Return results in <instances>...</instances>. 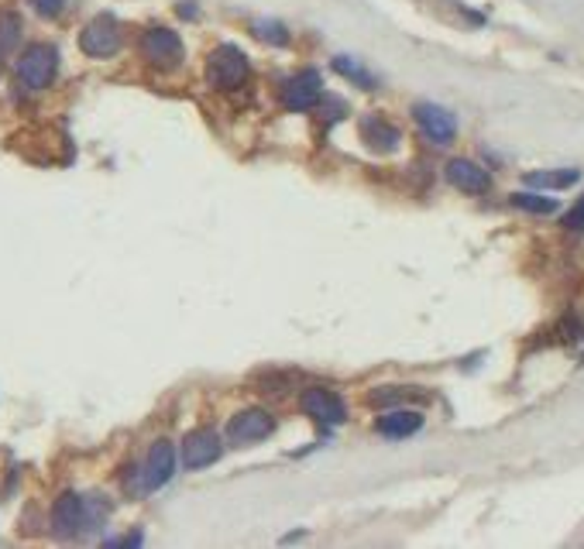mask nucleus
Segmentation results:
<instances>
[{"label": "nucleus", "mask_w": 584, "mask_h": 549, "mask_svg": "<svg viewBox=\"0 0 584 549\" xmlns=\"http://www.w3.org/2000/svg\"><path fill=\"white\" fill-rule=\"evenodd\" d=\"M31 7H35V14H42V18H59L62 7H66V0H31Z\"/></svg>", "instance_id": "22"}, {"label": "nucleus", "mask_w": 584, "mask_h": 549, "mask_svg": "<svg viewBox=\"0 0 584 549\" xmlns=\"http://www.w3.org/2000/svg\"><path fill=\"white\" fill-rule=\"evenodd\" d=\"M121 42H124V35H121V25H117L114 14H100V18H93L80 31V49L90 59H110V55H117L121 52Z\"/></svg>", "instance_id": "4"}, {"label": "nucleus", "mask_w": 584, "mask_h": 549, "mask_svg": "<svg viewBox=\"0 0 584 549\" xmlns=\"http://www.w3.org/2000/svg\"><path fill=\"white\" fill-rule=\"evenodd\" d=\"M52 532L59 539H73V536L86 532V498L76 495V491H66V495L55 498Z\"/></svg>", "instance_id": "6"}, {"label": "nucleus", "mask_w": 584, "mask_h": 549, "mask_svg": "<svg viewBox=\"0 0 584 549\" xmlns=\"http://www.w3.org/2000/svg\"><path fill=\"white\" fill-rule=\"evenodd\" d=\"M0 73H4V59H0Z\"/></svg>", "instance_id": "24"}, {"label": "nucleus", "mask_w": 584, "mask_h": 549, "mask_svg": "<svg viewBox=\"0 0 584 549\" xmlns=\"http://www.w3.org/2000/svg\"><path fill=\"white\" fill-rule=\"evenodd\" d=\"M320 100H323V76H320V69H299L292 79H286L282 104L289 110H310Z\"/></svg>", "instance_id": "8"}, {"label": "nucleus", "mask_w": 584, "mask_h": 549, "mask_svg": "<svg viewBox=\"0 0 584 549\" xmlns=\"http://www.w3.org/2000/svg\"><path fill=\"white\" fill-rule=\"evenodd\" d=\"M141 55H145L148 66L169 73V69H179V66H183L186 49H183V38H179L172 27L155 25L141 35Z\"/></svg>", "instance_id": "3"}, {"label": "nucleus", "mask_w": 584, "mask_h": 549, "mask_svg": "<svg viewBox=\"0 0 584 549\" xmlns=\"http://www.w3.org/2000/svg\"><path fill=\"white\" fill-rule=\"evenodd\" d=\"M334 69L344 79H351L354 86H361V90H378V79H375L365 66H358L354 59H347V55H337V59H334Z\"/></svg>", "instance_id": "16"}, {"label": "nucleus", "mask_w": 584, "mask_h": 549, "mask_svg": "<svg viewBox=\"0 0 584 549\" xmlns=\"http://www.w3.org/2000/svg\"><path fill=\"white\" fill-rule=\"evenodd\" d=\"M375 429L382 436H389V440H409V436H416L423 429V416L416 409H392V412L378 416Z\"/></svg>", "instance_id": "13"}, {"label": "nucleus", "mask_w": 584, "mask_h": 549, "mask_svg": "<svg viewBox=\"0 0 584 549\" xmlns=\"http://www.w3.org/2000/svg\"><path fill=\"white\" fill-rule=\"evenodd\" d=\"M564 227H567V231H584V196L564 213Z\"/></svg>", "instance_id": "21"}, {"label": "nucleus", "mask_w": 584, "mask_h": 549, "mask_svg": "<svg viewBox=\"0 0 584 549\" xmlns=\"http://www.w3.org/2000/svg\"><path fill=\"white\" fill-rule=\"evenodd\" d=\"M406 398H423V395L409 392V388H382V392H372V405H392V402H406Z\"/></svg>", "instance_id": "20"}, {"label": "nucleus", "mask_w": 584, "mask_h": 549, "mask_svg": "<svg viewBox=\"0 0 584 549\" xmlns=\"http://www.w3.org/2000/svg\"><path fill=\"white\" fill-rule=\"evenodd\" d=\"M512 207L536 213V216H547V213H557V200L554 196H540V192H512Z\"/></svg>", "instance_id": "17"}, {"label": "nucleus", "mask_w": 584, "mask_h": 549, "mask_svg": "<svg viewBox=\"0 0 584 549\" xmlns=\"http://www.w3.org/2000/svg\"><path fill=\"white\" fill-rule=\"evenodd\" d=\"M251 31H255L262 42L275 45V49H286V45H289V27L282 25V21H255Z\"/></svg>", "instance_id": "19"}, {"label": "nucleus", "mask_w": 584, "mask_h": 549, "mask_svg": "<svg viewBox=\"0 0 584 549\" xmlns=\"http://www.w3.org/2000/svg\"><path fill=\"white\" fill-rule=\"evenodd\" d=\"M581 179L578 169H560V172H530L526 176V185H536V189H567Z\"/></svg>", "instance_id": "15"}, {"label": "nucleus", "mask_w": 584, "mask_h": 549, "mask_svg": "<svg viewBox=\"0 0 584 549\" xmlns=\"http://www.w3.org/2000/svg\"><path fill=\"white\" fill-rule=\"evenodd\" d=\"M361 141L375 148V152H382V155H389V152H396L399 141H402V134L399 128H392L389 121H382V117H365L361 121Z\"/></svg>", "instance_id": "14"}, {"label": "nucleus", "mask_w": 584, "mask_h": 549, "mask_svg": "<svg viewBox=\"0 0 584 549\" xmlns=\"http://www.w3.org/2000/svg\"><path fill=\"white\" fill-rule=\"evenodd\" d=\"M224 443L213 429H193L186 440H183V467L186 471H200V467H210L220 460Z\"/></svg>", "instance_id": "11"}, {"label": "nucleus", "mask_w": 584, "mask_h": 549, "mask_svg": "<svg viewBox=\"0 0 584 549\" xmlns=\"http://www.w3.org/2000/svg\"><path fill=\"white\" fill-rule=\"evenodd\" d=\"M413 117H416L423 137H430L433 145H451L457 137V121H454L451 110H444L440 104H416Z\"/></svg>", "instance_id": "10"}, {"label": "nucleus", "mask_w": 584, "mask_h": 549, "mask_svg": "<svg viewBox=\"0 0 584 549\" xmlns=\"http://www.w3.org/2000/svg\"><path fill=\"white\" fill-rule=\"evenodd\" d=\"M447 183L454 189H461V192H468V196H481V192L492 189V176L471 158H451L447 161Z\"/></svg>", "instance_id": "12"}, {"label": "nucleus", "mask_w": 584, "mask_h": 549, "mask_svg": "<svg viewBox=\"0 0 584 549\" xmlns=\"http://www.w3.org/2000/svg\"><path fill=\"white\" fill-rule=\"evenodd\" d=\"M172 474H176V446L169 440H155L141 471V491H159L172 481Z\"/></svg>", "instance_id": "9"}, {"label": "nucleus", "mask_w": 584, "mask_h": 549, "mask_svg": "<svg viewBox=\"0 0 584 549\" xmlns=\"http://www.w3.org/2000/svg\"><path fill=\"white\" fill-rule=\"evenodd\" d=\"M179 14H183V18H196V4H193V0L179 4Z\"/></svg>", "instance_id": "23"}, {"label": "nucleus", "mask_w": 584, "mask_h": 549, "mask_svg": "<svg viewBox=\"0 0 584 549\" xmlns=\"http://www.w3.org/2000/svg\"><path fill=\"white\" fill-rule=\"evenodd\" d=\"M275 429V419L268 409H244L227 422V443L231 446H251L258 440H265Z\"/></svg>", "instance_id": "5"}, {"label": "nucleus", "mask_w": 584, "mask_h": 549, "mask_svg": "<svg viewBox=\"0 0 584 549\" xmlns=\"http://www.w3.org/2000/svg\"><path fill=\"white\" fill-rule=\"evenodd\" d=\"M14 73H18V82L25 90H45V86H52L55 73H59V49L45 45V42L28 45L25 52H21V59H18V66H14Z\"/></svg>", "instance_id": "2"}, {"label": "nucleus", "mask_w": 584, "mask_h": 549, "mask_svg": "<svg viewBox=\"0 0 584 549\" xmlns=\"http://www.w3.org/2000/svg\"><path fill=\"white\" fill-rule=\"evenodd\" d=\"M299 409L313 419V422H320L323 429H334V426H341L347 419L344 402L334 392H327V388H306L303 398H299Z\"/></svg>", "instance_id": "7"}, {"label": "nucleus", "mask_w": 584, "mask_h": 549, "mask_svg": "<svg viewBox=\"0 0 584 549\" xmlns=\"http://www.w3.org/2000/svg\"><path fill=\"white\" fill-rule=\"evenodd\" d=\"M251 76V62L248 55L241 52L238 45H217L207 59V79H210L213 90L220 93H231V90H241Z\"/></svg>", "instance_id": "1"}, {"label": "nucleus", "mask_w": 584, "mask_h": 549, "mask_svg": "<svg viewBox=\"0 0 584 549\" xmlns=\"http://www.w3.org/2000/svg\"><path fill=\"white\" fill-rule=\"evenodd\" d=\"M21 42V18L14 11H0V52H11Z\"/></svg>", "instance_id": "18"}]
</instances>
